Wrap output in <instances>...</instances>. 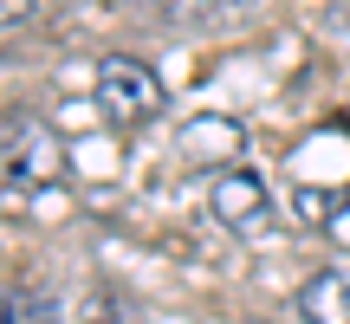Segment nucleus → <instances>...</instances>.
I'll use <instances>...</instances> for the list:
<instances>
[{
  "instance_id": "obj_1",
  "label": "nucleus",
  "mask_w": 350,
  "mask_h": 324,
  "mask_svg": "<svg viewBox=\"0 0 350 324\" xmlns=\"http://www.w3.org/2000/svg\"><path fill=\"white\" fill-rule=\"evenodd\" d=\"M98 111L111 117L117 130H137V124H156V117L169 111V85L150 72L143 59H130V52H111V59H98Z\"/></svg>"
},
{
  "instance_id": "obj_2",
  "label": "nucleus",
  "mask_w": 350,
  "mask_h": 324,
  "mask_svg": "<svg viewBox=\"0 0 350 324\" xmlns=\"http://www.w3.org/2000/svg\"><path fill=\"white\" fill-rule=\"evenodd\" d=\"M208 208L221 227H234V234H253V227H266V214H273V195H266V182L253 169H221L208 182Z\"/></svg>"
},
{
  "instance_id": "obj_3",
  "label": "nucleus",
  "mask_w": 350,
  "mask_h": 324,
  "mask_svg": "<svg viewBox=\"0 0 350 324\" xmlns=\"http://www.w3.org/2000/svg\"><path fill=\"white\" fill-rule=\"evenodd\" d=\"M240 150H247V130L234 117H195L182 130V162L188 169H240Z\"/></svg>"
},
{
  "instance_id": "obj_4",
  "label": "nucleus",
  "mask_w": 350,
  "mask_h": 324,
  "mask_svg": "<svg viewBox=\"0 0 350 324\" xmlns=\"http://www.w3.org/2000/svg\"><path fill=\"white\" fill-rule=\"evenodd\" d=\"M299 318L305 324H350V279L344 273H312L299 286Z\"/></svg>"
},
{
  "instance_id": "obj_5",
  "label": "nucleus",
  "mask_w": 350,
  "mask_h": 324,
  "mask_svg": "<svg viewBox=\"0 0 350 324\" xmlns=\"http://www.w3.org/2000/svg\"><path fill=\"white\" fill-rule=\"evenodd\" d=\"M0 324H59V299L46 286H13L0 292Z\"/></svg>"
},
{
  "instance_id": "obj_6",
  "label": "nucleus",
  "mask_w": 350,
  "mask_h": 324,
  "mask_svg": "<svg viewBox=\"0 0 350 324\" xmlns=\"http://www.w3.org/2000/svg\"><path fill=\"white\" fill-rule=\"evenodd\" d=\"M175 20H214V13H227L234 0H163Z\"/></svg>"
},
{
  "instance_id": "obj_7",
  "label": "nucleus",
  "mask_w": 350,
  "mask_h": 324,
  "mask_svg": "<svg viewBox=\"0 0 350 324\" xmlns=\"http://www.w3.org/2000/svg\"><path fill=\"white\" fill-rule=\"evenodd\" d=\"M33 13V0H0V26H20Z\"/></svg>"
},
{
  "instance_id": "obj_8",
  "label": "nucleus",
  "mask_w": 350,
  "mask_h": 324,
  "mask_svg": "<svg viewBox=\"0 0 350 324\" xmlns=\"http://www.w3.org/2000/svg\"><path fill=\"white\" fill-rule=\"evenodd\" d=\"M331 227H338V234L350 240V188H344V201H338V214H331Z\"/></svg>"
},
{
  "instance_id": "obj_9",
  "label": "nucleus",
  "mask_w": 350,
  "mask_h": 324,
  "mask_svg": "<svg viewBox=\"0 0 350 324\" xmlns=\"http://www.w3.org/2000/svg\"><path fill=\"white\" fill-rule=\"evenodd\" d=\"M247 324H266V318H247Z\"/></svg>"
},
{
  "instance_id": "obj_10",
  "label": "nucleus",
  "mask_w": 350,
  "mask_h": 324,
  "mask_svg": "<svg viewBox=\"0 0 350 324\" xmlns=\"http://www.w3.org/2000/svg\"><path fill=\"white\" fill-rule=\"evenodd\" d=\"M98 324H117V318H98Z\"/></svg>"
}]
</instances>
